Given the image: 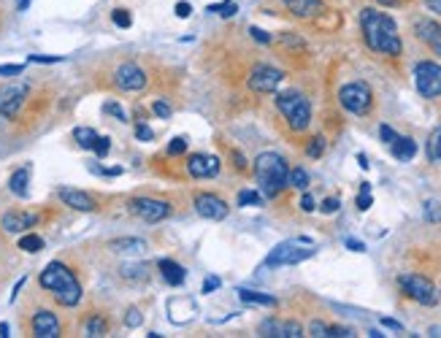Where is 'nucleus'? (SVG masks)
<instances>
[{"instance_id":"f257e3e1","label":"nucleus","mask_w":441,"mask_h":338,"mask_svg":"<svg viewBox=\"0 0 441 338\" xmlns=\"http://www.w3.org/2000/svg\"><path fill=\"white\" fill-rule=\"evenodd\" d=\"M360 28H363V38H366L371 52L390 55V57H398L404 52L398 25L387 14H382L377 8H363L360 11Z\"/></svg>"},{"instance_id":"f03ea898","label":"nucleus","mask_w":441,"mask_h":338,"mask_svg":"<svg viewBox=\"0 0 441 338\" xmlns=\"http://www.w3.org/2000/svg\"><path fill=\"white\" fill-rule=\"evenodd\" d=\"M41 287L52 292V298L60 303V306H76L82 301V284L79 279L73 276L71 268H65L63 263H49L44 271H41Z\"/></svg>"},{"instance_id":"7ed1b4c3","label":"nucleus","mask_w":441,"mask_h":338,"mask_svg":"<svg viewBox=\"0 0 441 338\" xmlns=\"http://www.w3.org/2000/svg\"><path fill=\"white\" fill-rule=\"evenodd\" d=\"M287 173H290V168H287V160H284L282 154L276 152L257 154V160H254V176H257L260 192L265 198H276L282 192L284 187H287Z\"/></svg>"},{"instance_id":"20e7f679","label":"nucleus","mask_w":441,"mask_h":338,"mask_svg":"<svg viewBox=\"0 0 441 338\" xmlns=\"http://www.w3.org/2000/svg\"><path fill=\"white\" fill-rule=\"evenodd\" d=\"M276 109L282 111V117L295 133L306 130L309 122H312V103L306 100V95L295 93V90L276 95Z\"/></svg>"},{"instance_id":"39448f33","label":"nucleus","mask_w":441,"mask_h":338,"mask_svg":"<svg viewBox=\"0 0 441 338\" xmlns=\"http://www.w3.org/2000/svg\"><path fill=\"white\" fill-rule=\"evenodd\" d=\"M315 254H317V249L309 238L282 241L279 246L271 249V254L265 257V265H274V268H279V265H298V263H303V260H309V257H315Z\"/></svg>"},{"instance_id":"423d86ee","label":"nucleus","mask_w":441,"mask_h":338,"mask_svg":"<svg viewBox=\"0 0 441 338\" xmlns=\"http://www.w3.org/2000/svg\"><path fill=\"white\" fill-rule=\"evenodd\" d=\"M398 284H401L404 295H409L411 301H417V303H422V306H436V303H439V290H436V284H433L431 279L417 276V274H406V276L398 279Z\"/></svg>"},{"instance_id":"0eeeda50","label":"nucleus","mask_w":441,"mask_h":338,"mask_svg":"<svg viewBox=\"0 0 441 338\" xmlns=\"http://www.w3.org/2000/svg\"><path fill=\"white\" fill-rule=\"evenodd\" d=\"M339 100H341V106L347 109L349 114L363 117V114H368V111H371L374 95H371V87H368V84H363V82H352V84H344V87L339 90Z\"/></svg>"},{"instance_id":"6e6552de","label":"nucleus","mask_w":441,"mask_h":338,"mask_svg":"<svg viewBox=\"0 0 441 338\" xmlns=\"http://www.w3.org/2000/svg\"><path fill=\"white\" fill-rule=\"evenodd\" d=\"M414 84L422 97H439L441 95V65L433 60H422L414 65Z\"/></svg>"},{"instance_id":"1a4fd4ad","label":"nucleus","mask_w":441,"mask_h":338,"mask_svg":"<svg viewBox=\"0 0 441 338\" xmlns=\"http://www.w3.org/2000/svg\"><path fill=\"white\" fill-rule=\"evenodd\" d=\"M28 95H30V87H28L25 82L3 84V87H0V114L8 117V120H14V117L22 111Z\"/></svg>"},{"instance_id":"9d476101","label":"nucleus","mask_w":441,"mask_h":338,"mask_svg":"<svg viewBox=\"0 0 441 338\" xmlns=\"http://www.w3.org/2000/svg\"><path fill=\"white\" fill-rule=\"evenodd\" d=\"M130 214L144 219V222H162L171 214V206L165 200H155V198H133L130 200Z\"/></svg>"},{"instance_id":"9b49d317","label":"nucleus","mask_w":441,"mask_h":338,"mask_svg":"<svg viewBox=\"0 0 441 338\" xmlns=\"http://www.w3.org/2000/svg\"><path fill=\"white\" fill-rule=\"evenodd\" d=\"M284 73L274 65H254L250 73V90L254 93H274L282 84Z\"/></svg>"},{"instance_id":"f8f14e48","label":"nucleus","mask_w":441,"mask_h":338,"mask_svg":"<svg viewBox=\"0 0 441 338\" xmlns=\"http://www.w3.org/2000/svg\"><path fill=\"white\" fill-rule=\"evenodd\" d=\"M114 82H117L120 90L135 93V90H144V87H147V73H144L135 62H125V65H120V68L114 71Z\"/></svg>"},{"instance_id":"ddd939ff","label":"nucleus","mask_w":441,"mask_h":338,"mask_svg":"<svg viewBox=\"0 0 441 338\" xmlns=\"http://www.w3.org/2000/svg\"><path fill=\"white\" fill-rule=\"evenodd\" d=\"M195 212L203 216V219H212V222H220L227 216V203L212 195V192H198L195 195Z\"/></svg>"},{"instance_id":"4468645a","label":"nucleus","mask_w":441,"mask_h":338,"mask_svg":"<svg viewBox=\"0 0 441 338\" xmlns=\"http://www.w3.org/2000/svg\"><path fill=\"white\" fill-rule=\"evenodd\" d=\"M187 171L189 176H195V179L217 176L220 173V160L214 154H192L187 160Z\"/></svg>"},{"instance_id":"2eb2a0df","label":"nucleus","mask_w":441,"mask_h":338,"mask_svg":"<svg viewBox=\"0 0 441 338\" xmlns=\"http://www.w3.org/2000/svg\"><path fill=\"white\" fill-rule=\"evenodd\" d=\"M260 336L271 338H301L303 328L298 322H279V319H265L260 322Z\"/></svg>"},{"instance_id":"dca6fc26","label":"nucleus","mask_w":441,"mask_h":338,"mask_svg":"<svg viewBox=\"0 0 441 338\" xmlns=\"http://www.w3.org/2000/svg\"><path fill=\"white\" fill-rule=\"evenodd\" d=\"M414 30H417V38L422 44H428L433 49V55L441 57V25L433 22V19H417L414 22Z\"/></svg>"},{"instance_id":"f3484780","label":"nucleus","mask_w":441,"mask_h":338,"mask_svg":"<svg viewBox=\"0 0 441 338\" xmlns=\"http://www.w3.org/2000/svg\"><path fill=\"white\" fill-rule=\"evenodd\" d=\"M32 333L38 338H57L60 336V319L52 311H38L32 317Z\"/></svg>"},{"instance_id":"a211bd4d","label":"nucleus","mask_w":441,"mask_h":338,"mask_svg":"<svg viewBox=\"0 0 441 338\" xmlns=\"http://www.w3.org/2000/svg\"><path fill=\"white\" fill-rule=\"evenodd\" d=\"M57 195H60V200H63L65 206H71V209H76V212H95V200L87 192H82V189L60 187Z\"/></svg>"},{"instance_id":"6ab92c4d","label":"nucleus","mask_w":441,"mask_h":338,"mask_svg":"<svg viewBox=\"0 0 441 338\" xmlns=\"http://www.w3.org/2000/svg\"><path fill=\"white\" fill-rule=\"evenodd\" d=\"M38 225V216L28 214V212H8L3 214V230L6 233H25Z\"/></svg>"},{"instance_id":"aec40b11","label":"nucleus","mask_w":441,"mask_h":338,"mask_svg":"<svg viewBox=\"0 0 441 338\" xmlns=\"http://www.w3.org/2000/svg\"><path fill=\"white\" fill-rule=\"evenodd\" d=\"M284 6L295 17H301V19H309V17L322 14V0H284Z\"/></svg>"},{"instance_id":"412c9836","label":"nucleus","mask_w":441,"mask_h":338,"mask_svg":"<svg viewBox=\"0 0 441 338\" xmlns=\"http://www.w3.org/2000/svg\"><path fill=\"white\" fill-rule=\"evenodd\" d=\"M160 274L165 279V284H171V287H179L187 279V271L173 260H160Z\"/></svg>"},{"instance_id":"4be33fe9","label":"nucleus","mask_w":441,"mask_h":338,"mask_svg":"<svg viewBox=\"0 0 441 338\" xmlns=\"http://www.w3.org/2000/svg\"><path fill=\"white\" fill-rule=\"evenodd\" d=\"M8 189H11L17 198H28V192H30V168L14 171L11 179H8Z\"/></svg>"},{"instance_id":"5701e85b","label":"nucleus","mask_w":441,"mask_h":338,"mask_svg":"<svg viewBox=\"0 0 441 338\" xmlns=\"http://www.w3.org/2000/svg\"><path fill=\"white\" fill-rule=\"evenodd\" d=\"M109 249L117 252V254H141V252H147V241H141V238H114L109 244Z\"/></svg>"},{"instance_id":"b1692460","label":"nucleus","mask_w":441,"mask_h":338,"mask_svg":"<svg viewBox=\"0 0 441 338\" xmlns=\"http://www.w3.org/2000/svg\"><path fill=\"white\" fill-rule=\"evenodd\" d=\"M390 149H393V157H395V160L409 162V160H414V154H417V144H414V138H404V135H398V141H395V144H390Z\"/></svg>"},{"instance_id":"393cba45","label":"nucleus","mask_w":441,"mask_h":338,"mask_svg":"<svg viewBox=\"0 0 441 338\" xmlns=\"http://www.w3.org/2000/svg\"><path fill=\"white\" fill-rule=\"evenodd\" d=\"M238 298L244 301V303H252V306H268L274 308L276 306V298L274 295H265V292H254V290H238Z\"/></svg>"},{"instance_id":"a878e982","label":"nucleus","mask_w":441,"mask_h":338,"mask_svg":"<svg viewBox=\"0 0 441 338\" xmlns=\"http://www.w3.org/2000/svg\"><path fill=\"white\" fill-rule=\"evenodd\" d=\"M425 152H428V160H431V162H441V124L428 135Z\"/></svg>"},{"instance_id":"bb28decb","label":"nucleus","mask_w":441,"mask_h":338,"mask_svg":"<svg viewBox=\"0 0 441 338\" xmlns=\"http://www.w3.org/2000/svg\"><path fill=\"white\" fill-rule=\"evenodd\" d=\"M73 138H76V144H79L82 149H93L95 141H97V133H95L93 127H76V130H73Z\"/></svg>"},{"instance_id":"cd10ccee","label":"nucleus","mask_w":441,"mask_h":338,"mask_svg":"<svg viewBox=\"0 0 441 338\" xmlns=\"http://www.w3.org/2000/svg\"><path fill=\"white\" fill-rule=\"evenodd\" d=\"M287 185L295 187V189H306V187H309V173H306L303 168H292V171L287 173Z\"/></svg>"},{"instance_id":"c85d7f7f","label":"nucleus","mask_w":441,"mask_h":338,"mask_svg":"<svg viewBox=\"0 0 441 338\" xmlns=\"http://www.w3.org/2000/svg\"><path fill=\"white\" fill-rule=\"evenodd\" d=\"M19 249H25V252L35 254V252H41V249H44V238H41V236H35V233H28V236H22V238H19Z\"/></svg>"},{"instance_id":"c756f323","label":"nucleus","mask_w":441,"mask_h":338,"mask_svg":"<svg viewBox=\"0 0 441 338\" xmlns=\"http://www.w3.org/2000/svg\"><path fill=\"white\" fill-rule=\"evenodd\" d=\"M106 330H109V325H106V319L100 314L87 319V336H106Z\"/></svg>"},{"instance_id":"7c9ffc66","label":"nucleus","mask_w":441,"mask_h":338,"mask_svg":"<svg viewBox=\"0 0 441 338\" xmlns=\"http://www.w3.org/2000/svg\"><path fill=\"white\" fill-rule=\"evenodd\" d=\"M371 203H374V198H371V185H360V192H357V209H360V212H368Z\"/></svg>"},{"instance_id":"2f4dec72","label":"nucleus","mask_w":441,"mask_h":338,"mask_svg":"<svg viewBox=\"0 0 441 338\" xmlns=\"http://www.w3.org/2000/svg\"><path fill=\"white\" fill-rule=\"evenodd\" d=\"M260 203H263L260 192H254V189H241L238 192V206H260Z\"/></svg>"},{"instance_id":"473e14b6","label":"nucleus","mask_w":441,"mask_h":338,"mask_svg":"<svg viewBox=\"0 0 441 338\" xmlns=\"http://www.w3.org/2000/svg\"><path fill=\"white\" fill-rule=\"evenodd\" d=\"M206 11H217L220 17H233V14L238 11V6H236L233 0H225V3H220V6H209Z\"/></svg>"},{"instance_id":"72a5a7b5","label":"nucleus","mask_w":441,"mask_h":338,"mask_svg":"<svg viewBox=\"0 0 441 338\" xmlns=\"http://www.w3.org/2000/svg\"><path fill=\"white\" fill-rule=\"evenodd\" d=\"M322 152H325V138H322V135H315V138L309 141V147H306V154L317 160V157H322Z\"/></svg>"},{"instance_id":"f704fd0d","label":"nucleus","mask_w":441,"mask_h":338,"mask_svg":"<svg viewBox=\"0 0 441 338\" xmlns=\"http://www.w3.org/2000/svg\"><path fill=\"white\" fill-rule=\"evenodd\" d=\"M425 219H428V222H441V203L439 200H428V203H425Z\"/></svg>"},{"instance_id":"c9c22d12","label":"nucleus","mask_w":441,"mask_h":338,"mask_svg":"<svg viewBox=\"0 0 441 338\" xmlns=\"http://www.w3.org/2000/svg\"><path fill=\"white\" fill-rule=\"evenodd\" d=\"M187 138H182V135H179V138H173V141H171V144H168V154H171V157H176V154H185L187 152Z\"/></svg>"},{"instance_id":"e433bc0d","label":"nucleus","mask_w":441,"mask_h":338,"mask_svg":"<svg viewBox=\"0 0 441 338\" xmlns=\"http://www.w3.org/2000/svg\"><path fill=\"white\" fill-rule=\"evenodd\" d=\"M339 209H341V200H339V198H325V200L319 203V212H322V214H336Z\"/></svg>"},{"instance_id":"4c0bfd02","label":"nucleus","mask_w":441,"mask_h":338,"mask_svg":"<svg viewBox=\"0 0 441 338\" xmlns=\"http://www.w3.org/2000/svg\"><path fill=\"white\" fill-rule=\"evenodd\" d=\"M379 138L390 147V144H395V141H398V133H395L390 124H382V127H379Z\"/></svg>"},{"instance_id":"58836bf2","label":"nucleus","mask_w":441,"mask_h":338,"mask_svg":"<svg viewBox=\"0 0 441 338\" xmlns=\"http://www.w3.org/2000/svg\"><path fill=\"white\" fill-rule=\"evenodd\" d=\"M22 71H25V65H19V62H17V65H14V62H11V65H0V79H11V76H19Z\"/></svg>"},{"instance_id":"ea45409f","label":"nucleus","mask_w":441,"mask_h":338,"mask_svg":"<svg viewBox=\"0 0 441 338\" xmlns=\"http://www.w3.org/2000/svg\"><path fill=\"white\" fill-rule=\"evenodd\" d=\"M103 111H106V114H111V117H117L120 122H125L127 120L125 109H122V106H117V103H106V106H103Z\"/></svg>"},{"instance_id":"a19ab883","label":"nucleus","mask_w":441,"mask_h":338,"mask_svg":"<svg viewBox=\"0 0 441 338\" xmlns=\"http://www.w3.org/2000/svg\"><path fill=\"white\" fill-rule=\"evenodd\" d=\"M141 322H144V314H141L138 308H130V311H127V317H125L127 328H138Z\"/></svg>"},{"instance_id":"79ce46f5","label":"nucleus","mask_w":441,"mask_h":338,"mask_svg":"<svg viewBox=\"0 0 441 338\" xmlns=\"http://www.w3.org/2000/svg\"><path fill=\"white\" fill-rule=\"evenodd\" d=\"M352 330L349 328H341V325H328V338H349Z\"/></svg>"},{"instance_id":"37998d69","label":"nucleus","mask_w":441,"mask_h":338,"mask_svg":"<svg viewBox=\"0 0 441 338\" xmlns=\"http://www.w3.org/2000/svg\"><path fill=\"white\" fill-rule=\"evenodd\" d=\"M135 138H138V141H152V138H155V133H152V127H149V124H138V127H135Z\"/></svg>"},{"instance_id":"c03bdc74","label":"nucleus","mask_w":441,"mask_h":338,"mask_svg":"<svg viewBox=\"0 0 441 338\" xmlns=\"http://www.w3.org/2000/svg\"><path fill=\"white\" fill-rule=\"evenodd\" d=\"M109 149H111V144H109V138H100V135H97V141H95L93 152L97 154V157H106V154H109Z\"/></svg>"},{"instance_id":"a18cd8bd","label":"nucleus","mask_w":441,"mask_h":338,"mask_svg":"<svg viewBox=\"0 0 441 338\" xmlns=\"http://www.w3.org/2000/svg\"><path fill=\"white\" fill-rule=\"evenodd\" d=\"M122 276H127V279L147 276V268H144V265H127V268H122Z\"/></svg>"},{"instance_id":"49530a36","label":"nucleus","mask_w":441,"mask_h":338,"mask_svg":"<svg viewBox=\"0 0 441 338\" xmlns=\"http://www.w3.org/2000/svg\"><path fill=\"white\" fill-rule=\"evenodd\" d=\"M114 22H117L120 28H130L133 19H130V14H127L125 8H117V11H114Z\"/></svg>"},{"instance_id":"de8ad7c7","label":"nucleus","mask_w":441,"mask_h":338,"mask_svg":"<svg viewBox=\"0 0 441 338\" xmlns=\"http://www.w3.org/2000/svg\"><path fill=\"white\" fill-rule=\"evenodd\" d=\"M152 109H155V114H158L160 120H168V117H171V106H168L165 100H158Z\"/></svg>"},{"instance_id":"09e8293b","label":"nucleus","mask_w":441,"mask_h":338,"mask_svg":"<svg viewBox=\"0 0 441 338\" xmlns=\"http://www.w3.org/2000/svg\"><path fill=\"white\" fill-rule=\"evenodd\" d=\"M309 333H312V336H317V338H328V325H325V322H312Z\"/></svg>"},{"instance_id":"8fccbe9b","label":"nucleus","mask_w":441,"mask_h":338,"mask_svg":"<svg viewBox=\"0 0 441 338\" xmlns=\"http://www.w3.org/2000/svg\"><path fill=\"white\" fill-rule=\"evenodd\" d=\"M301 209H303V212H315V209H317L315 198H312L306 189H303V198H301Z\"/></svg>"},{"instance_id":"3c124183","label":"nucleus","mask_w":441,"mask_h":338,"mask_svg":"<svg viewBox=\"0 0 441 338\" xmlns=\"http://www.w3.org/2000/svg\"><path fill=\"white\" fill-rule=\"evenodd\" d=\"M220 279L217 276H209L206 281H203V292H214V290H220Z\"/></svg>"},{"instance_id":"603ef678","label":"nucleus","mask_w":441,"mask_h":338,"mask_svg":"<svg viewBox=\"0 0 441 338\" xmlns=\"http://www.w3.org/2000/svg\"><path fill=\"white\" fill-rule=\"evenodd\" d=\"M189 14H192V6H189V3H176V17H179V19H187Z\"/></svg>"},{"instance_id":"864d4df0","label":"nucleus","mask_w":441,"mask_h":338,"mask_svg":"<svg viewBox=\"0 0 441 338\" xmlns=\"http://www.w3.org/2000/svg\"><path fill=\"white\" fill-rule=\"evenodd\" d=\"M250 32H252L254 41H260V44H271V35H268L265 30H260V28H252Z\"/></svg>"},{"instance_id":"5fc2aeb1","label":"nucleus","mask_w":441,"mask_h":338,"mask_svg":"<svg viewBox=\"0 0 441 338\" xmlns=\"http://www.w3.org/2000/svg\"><path fill=\"white\" fill-rule=\"evenodd\" d=\"M30 62H63V57H55V55H30Z\"/></svg>"},{"instance_id":"6e6d98bb","label":"nucleus","mask_w":441,"mask_h":338,"mask_svg":"<svg viewBox=\"0 0 441 338\" xmlns=\"http://www.w3.org/2000/svg\"><path fill=\"white\" fill-rule=\"evenodd\" d=\"M344 244H347V249H352V252H366V244L357 241V238H344Z\"/></svg>"},{"instance_id":"4d7b16f0","label":"nucleus","mask_w":441,"mask_h":338,"mask_svg":"<svg viewBox=\"0 0 441 338\" xmlns=\"http://www.w3.org/2000/svg\"><path fill=\"white\" fill-rule=\"evenodd\" d=\"M382 325H384V328H390V330H395V333H401V330H404V325H401V322H395V319H390V317H384V319H382Z\"/></svg>"},{"instance_id":"13d9d810","label":"nucleus","mask_w":441,"mask_h":338,"mask_svg":"<svg viewBox=\"0 0 441 338\" xmlns=\"http://www.w3.org/2000/svg\"><path fill=\"white\" fill-rule=\"evenodd\" d=\"M233 160H236V168H241V171L247 168V162H244V157H241V154H238V152H233Z\"/></svg>"},{"instance_id":"bf43d9fd","label":"nucleus","mask_w":441,"mask_h":338,"mask_svg":"<svg viewBox=\"0 0 441 338\" xmlns=\"http://www.w3.org/2000/svg\"><path fill=\"white\" fill-rule=\"evenodd\" d=\"M28 6H30V0H17V11H28Z\"/></svg>"},{"instance_id":"052dcab7","label":"nucleus","mask_w":441,"mask_h":338,"mask_svg":"<svg viewBox=\"0 0 441 338\" xmlns=\"http://www.w3.org/2000/svg\"><path fill=\"white\" fill-rule=\"evenodd\" d=\"M428 6H431L436 14H441V0H428Z\"/></svg>"},{"instance_id":"680f3d73","label":"nucleus","mask_w":441,"mask_h":338,"mask_svg":"<svg viewBox=\"0 0 441 338\" xmlns=\"http://www.w3.org/2000/svg\"><path fill=\"white\" fill-rule=\"evenodd\" d=\"M357 162H360V168H368V157L366 154H357Z\"/></svg>"},{"instance_id":"e2e57ef3","label":"nucleus","mask_w":441,"mask_h":338,"mask_svg":"<svg viewBox=\"0 0 441 338\" xmlns=\"http://www.w3.org/2000/svg\"><path fill=\"white\" fill-rule=\"evenodd\" d=\"M379 3H382V6H398L395 0H379Z\"/></svg>"}]
</instances>
